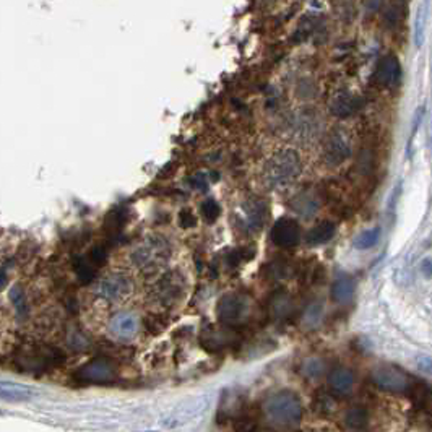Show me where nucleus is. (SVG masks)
<instances>
[{
  "label": "nucleus",
  "mask_w": 432,
  "mask_h": 432,
  "mask_svg": "<svg viewBox=\"0 0 432 432\" xmlns=\"http://www.w3.org/2000/svg\"><path fill=\"white\" fill-rule=\"evenodd\" d=\"M379 237H381V229L372 228L359 234L353 244H355V247L359 249V251H367V249H372L376 246L379 242Z\"/></svg>",
  "instance_id": "nucleus-27"
},
{
  "label": "nucleus",
  "mask_w": 432,
  "mask_h": 432,
  "mask_svg": "<svg viewBox=\"0 0 432 432\" xmlns=\"http://www.w3.org/2000/svg\"><path fill=\"white\" fill-rule=\"evenodd\" d=\"M408 395L414 402L416 407L432 410V388L429 385L413 381V385H411Z\"/></svg>",
  "instance_id": "nucleus-19"
},
{
  "label": "nucleus",
  "mask_w": 432,
  "mask_h": 432,
  "mask_svg": "<svg viewBox=\"0 0 432 432\" xmlns=\"http://www.w3.org/2000/svg\"><path fill=\"white\" fill-rule=\"evenodd\" d=\"M145 325H147V329L152 332L153 335H158V333H161L166 329L168 322L161 320V315H150L148 319L145 320Z\"/></svg>",
  "instance_id": "nucleus-33"
},
{
  "label": "nucleus",
  "mask_w": 432,
  "mask_h": 432,
  "mask_svg": "<svg viewBox=\"0 0 432 432\" xmlns=\"http://www.w3.org/2000/svg\"><path fill=\"white\" fill-rule=\"evenodd\" d=\"M130 289V281L124 275H109L104 278L100 286H98V293L101 298L107 301H116L122 296H126Z\"/></svg>",
  "instance_id": "nucleus-13"
},
{
  "label": "nucleus",
  "mask_w": 432,
  "mask_h": 432,
  "mask_svg": "<svg viewBox=\"0 0 432 432\" xmlns=\"http://www.w3.org/2000/svg\"><path fill=\"white\" fill-rule=\"evenodd\" d=\"M416 364H418V367L421 369V371H424L426 374L432 376V356L421 355L418 356V359H416Z\"/></svg>",
  "instance_id": "nucleus-35"
},
{
  "label": "nucleus",
  "mask_w": 432,
  "mask_h": 432,
  "mask_svg": "<svg viewBox=\"0 0 432 432\" xmlns=\"http://www.w3.org/2000/svg\"><path fill=\"white\" fill-rule=\"evenodd\" d=\"M7 281H8L7 272H5V268H0V289H2L4 286L7 284Z\"/></svg>",
  "instance_id": "nucleus-37"
},
{
  "label": "nucleus",
  "mask_w": 432,
  "mask_h": 432,
  "mask_svg": "<svg viewBox=\"0 0 432 432\" xmlns=\"http://www.w3.org/2000/svg\"><path fill=\"white\" fill-rule=\"evenodd\" d=\"M10 301H12V304L15 307V310H17V315L20 319H23L28 314V304H26V296L25 291L20 284L12 286V289H10Z\"/></svg>",
  "instance_id": "nucleus-28"
},
{
  "label": "nucleus",
  "mask_w": 432,
  "mask_h": 432,
  "mask_svg": "<svg viewBox=\"0 0 432 432\" xmlns=\"http://www.w3.org/2000/svg\"><path fill=\"white\" fill-rule=\"evenodd\" d=\"M88 260H90V263L93 265V267H100V265H104V262H106V260H107L106 249L95 247L90 252V257H88Z\"/></svg>",
  "instance_id": "nucleus-34"
},
{
  "label": "nucleus",
  "mask_w": 432,
  "mask_h": 432,
  "mask_svg": "<svg viewBox=\"0 0 432 432\" xmlns=\"http://www.w3.org/2000/svg\"><path fill=\"white\" fill-rule=\"evenodd\" d=\"M15 366L22 372L43 374L65 362V355L59 348L49 345H23L13 356Z\"/></svg>",
  "instance_id": "nucleus-2"
},
{
  "label": "nucleus",
  "mask_w": 432,
  "mask_h": 432,
  "mask_svg": "<svg viewBox=\"0 0 432 432\" xmlns=\"http://www.w3.org/2000/svg\"><path fill=\"white\" fill-rule=\"evenodd\" d=\"M322 315V306L320 304H312L307 307V310L304 312V324L307 327H315L317 322L320 320Z\"/></svg>",
  "instance_id": "nucleus-31"
},
{
  "label": "nucleus",
  "mask_w": 432,
  "mask_h": 432,
  "mask_svg": "<svg viewBox=\"0 0 432 432\" xmlns=\"http://www.w3.org/2000/svg\"><path fill=\"white\" fill-rule=\"evenodd\" d=\"M329 385L333 392L348 393L355 385V374L348 367H335L329 374Z\"/></svg>",
  "instance_id": "nucleus-16"
},
{
  "label": "nucleus",
  "mask_w": 432,
  "mask_h": 432,
  "mask_svg": "<svg viewBox=\"0 0 432 432\" xmlns=\"http://www.w3.org/2000/svg\"><path fill=\"white\" fill-rule=\"evenodd\" d=\"M355 296V280L348 275H341L335 281H333L330 289V298L333 303L336 304H346L350 303Z\"/></svg>",
  "instance_id": "nucleus-15"
},
{
  "label": "nucleus",
  "mask_w": 432,
  "mask_h": 432,
  "mask_svg": "<svg viewBox=\"0 0 432 432\" xmlns=\"http://www.w3.org/2000/svg\"><path fill=\"white\" fill-rule=\"evenodd\" d=\"M265 275L270 280H286L291 278V275H294L293 267L286 260H273L267 265L265 268Z\"/></svg>",
  "instance_id": "nucleus-23"
},
{
  "label": "nucleus",
  "mask_w": 432,
  "mask_h": 432,
  "mask_svg": "<svg viewBox=\"0 0 432 432\" xmlns=\"http://www.w3.org/2000/svg\"><path fill=\"white\" fill-rule=\"evenodd\" d=\"M263 414L277 429H294L303 419V403L298 395L289 390L277 392L263 402Z\"/></svg>",
  "instance_id": "nucleus-1"
},
{
  "label": "nucleus",
  "mask_w": 432,
  "mask_h": 432,
  "mask_svg": "<svg viewBox=\"0 0 432 432\" xmlns=\"http://www.w3.org/2000/svg\"><path fill=\"white\" fill-rule=\"evenodd\" d=\"M351 156V145L350 138L345 130L336 129L329 135L324 147V158L325 163L330 166H340Z\"/></svg>",
  "instance_id": "nucleus-7"
},
{
  "label": "nucleus",
  "mask_w": 432,
  "mask_h": 432,
  "mask_svg": "<svg viewBox=\"0 0 432 432\" xmlns=\"http://www.w3.org/2000/svg\"><path fill=\"white\" fill-rule=\"evenodd\" d=\"M291 207H293V210L296 213H299V215L310 216L319 210V202H317L314 197H310L307 194H301L296 197V199H293V202H291Z\"/></svg>",
  "instance_id": "nucleus-22"
},
{
  "label": "nucleus",
  "mask_w": 432,
  "mask_h": 432,
  "mask_svg": "<svg viewBox=\"0 0 432 432\" xmlns=\"http://www.w3.org/2000/svg\"><path fill=\"white\" fill-rule=\"evenodd\" d=\"M246 216L249 229H260L267 218V207L262 202L254 200L246 207Z\"/></svg>",
  "instance_id": "nucleus-20"
},
{
  "label": "nucleus",
  "mask_w": 432,
  "mask_h": 432,
  "mask_svg": "<svg viewBox=\"0 0 432 432\" xmlns=\"http://www.w3.org/2000/svg\"><path fill=\"white\" fill-rule=\"evenodd\" d=\"M182 291H184V283H182L181 275L178 273L164 275L156 286V294L159 296L161 303L166 306L174 304L182 296Z\"/></svg>",
  "instance_id": "nucleus-11"
},
{
  "label": "nucleus",
  "mask_w": 432,
  "mask_h": 432,
  "mask_svg": "<svg viewBox=\"0 0 432 432\" xmlns=\"http://www.w3.org/2000/svg\"><path fill=\"white\" fill-rule=\"evenodd\" d=\"M34 390L26 385L12 384V382H0V398L7 402H26L33 397Z\"/></svg>",
  "instance_id": "nucleus-18"
},
{
  "label": "nucleus",
  "mask_w": 432,
  "mask_h": 432,
  "mask_svg": "<svg viewBox=\"0 0 432 432\" xmlns=\"http://www.w3.org/2000/svg\"><path fill=\"white\" fill-rule=\"evenodd\" d=\"M237 341V333L231 327L223 325L221 329H210L204 330L200 336V343L204 350L208 353H218L226 350L228 346H233Z\"/></svg>",
  "instance_id": "nucleus-9"
},
{
  "label": "nucleus",
  "mask_w": 432,
  "mask_h": 432,
  "mask_svg": "<svg viewBox=\"0 0 432 432\" xmlns=\"http://www.w3.org/2000/svg\"><path fill=\"white\" fill-rule=\"evenodd\" d=\"M74 268L77 273V280L80 281V284H90L96 277V268L93 267L88 258H81V257L75 258Z\"/></svg>",
  "instance_id": "nucleus-24"
},
{
  "label": "nucleus",
  "mask_w": 432,
  "mask_h": 432,
  "mask_svg": "<svg viewBox=\"0 0 432 432\" xmlns=\"http://www.w3.org/2000/svg\"><path fill=\"white\" fill-rule=\"evenodd\" d=\"M220 205L216 204L215 200H207L204 205H202V215H204V218L207 221L213 223L216 220L218 216H220Z\"/></svg>",
  "instance_id": "nucleus-32"
},
{
  "label": "nucleus",
  "mask_w": 432,
  "mask_h": 432,
  "mask_svg": "<svg viewBox=\"0 0 432 432\" xmlns=\"http://www.w3.org/2000/svg\"><path fill=\"white\" fill-rule=\"evenodd\" d=\"M367 419H369V413H367V410L362 407H355V408L348 410V413L345 416L346 426L353 431H359L362 428H366Z\"/></svg>",
  "instance_id": "nucleus-25"
},
{
  "label": "nucleus",
  "mask_w": 432,
  "mask_h": 432,
  "mask_svg": "<svg viewBox=\"0 0 432 432\" xmlns=\"http://www.w3.org/2000/svg\"><path fill=\"white\" fill-rule=\"evenodd\" d=\"M251 314V299L242 293H226L216 306V315L223 325L237 329Z\"/></svg>",
  "instance_id": "nucleus-5"
},
{
  "label": "nucleus",
  "mask_w": 432,
  "mask_h": 432,
  "mask_svg": "<svg viewBox=\"0 0 432 432\" xmlns=\"http://www.w3.org/2000/svg\"><path fill=\"white\" fill-rule=\"evenodd\" d=\"M301 372H303L304 377L315 381L325 372V362L320 358H307L301 366Z\"/></svg>",
  "instance_id": "nucleus-26"
},
{
  "label": "nucleus",
  "mask_w": 432,
  "mask_h": 432,
  "mask_svg": "<svg viewBox=\"0 0 432 432\" xmlns=\"http://www.w3.org/2000/svg\"><path fill=\"white\" fill-rule=\"evenodd\" d=\"M335 233H336V226L333 225L332 221H320L319 225L310 228L309 233L306 234V242L312 247L322 246V244L332 241Z\"/></svg>",
  "instance_id": "nucleus-17"
},
{
  "label": "nucleus",
  "mask_w": 432,
  "mask_h": 432,
  "mask_svg": "<svg viewBox=\"0 0 432 432\" xmlns=\"http://www.w3.org/2000/svg\"><path fill=\"white\" fill-rule=\"evenodd\" d=\"M296 310H298L296 301L293 296L286 293V291L273 293L272 298L268 299V314L275 320H289L291 317L296 314Z\"/></svg>",
  "instance_id": "nucleus-10"
},
{
  "label": "nucleus",
  "mask_w": 432,
  "mask_h": 432,
  "mask_svg": "<svg viewBox=\"0 0 432 432\" xmlns=\"http://www.w3.org/2000/svg\"><path fill=\"white\" fill-rule=\"evenodd\" d=\"M109 332L112 333V336L116 340L121 341H129L137 335L138 332V322L133 315L130 314H121L116 315L111 320V325H109Z\"/></svg>",
  "instance_id": "nucleus-14"
},
{
  "label": "nucleus",
  "mask_w": 432,
  "mask_h": 432,
  "mask_svg": "<svg viewBox=\"0 0 432 432\" xmlns=\"http://www.w3.org/2000/svg\"><path fill=\"white\" fill-rule=\"evenodd\" d=\"M356 107V101L348 95V93H340L330 104V111L335 117H348L351 116Z\"/></svg>",
  "instance_id": "nucleus-21"
},
{
  "label": "nucleus",
  "mask_w": 432,
  "mask_h": 432,
  "mask_svg": "<svg viewBox=\"0 0 432 432\" xmlns=\"http://www.w3.org/2000/svg\"><path fill=\"white\" fill-rule=\"evenodd\" d=\"M423 272H424V275H428V277H432V263L431 262L423 263Z\"/></svg>",
  "instance_id": "nucleus-38"
},
{
  "label": "nucleus",
  "mask_w": 432,
  "mask_h": 432,
  "mask_svg": "<svg viewBox=\"0 0 432 432\" xmlns=\"http://www.w3.org/2000/svg\"><path fill=\"white\" fill-rule=\"evenodd\" d=\"M148 432H152V431H148Z\"/></svg>",
  "instance_id": "nucleus-39"
},
{
  "label": "nucleus",
  "mask_w": 432,
  "mask_h": 432,
  "mask_svg": "<svg viewBox=\"0 0 432 432\" xmlns=\"http://www.w3.org/2000/svg\"><path fill=\"white\" fill-rule=\"evenodd\" d=\"M301 171H303V163H301L299 155L289 148L281 150V152L272 155V158L263 164V184L272 187V189L283 187L298 178Z\"/></svg>",
  "instance_id": "nucleus-3"
},
{
  "label": "nucleus",
  "mask_w": 432,
  "mask_h": 432,
  "mask_svg": "<svg viewBox=\"0 0 432 432\" xmlns=\"http://www.w3.org/2000/svg\"><path fill=\"white\" fill-rule=\"evenodd\" d=\"M272 242L280 249H293L301 242V228L291 218H280L270 233Z\"/></svg>",
  "instance_id": "nucleus-8"
},
{
  "label": "nucleus",
  "mask_w": 432,
  "mask_h": 432,
  "mask_svg": "<svg viewBox=\"0 0 432 432\" xmlns=\"http://www.w3.org/2000/svg\"><path fill=\"white\" fill-rule=\"evenodd\" d=\"M424 34H426V10L424 7H419L418 15H416V25H414L416 46H423Z\"/></svg>",
  "instance_id": "nucleus-30"
},
{
  "label": "nucleus",
  "mask_w": 432,
  "mask_h": 432,
  "mask_svg": "<svg viewBox=\"0 0 432 432\" xmlns=\"http://www.w3.org/2000/svg\"><path fill=\"white\" fill-rule=\"evenodd\" d=\"M119 366L116 359L109 356H98L83 364L74 372V381L85 385H106L116 382Z\"/></svg>",
  "instance_id": "nucleus-4"
},
{
  "label": "nucleus",
  "mask_w": 432,
  "mask_h": 432,
  "mask_svg": "<svg viewBox=\"0 0 432 432\" xmlns=\"http://www.w3.org/2000/svg\"><path fill=\"white\" fill-rule=\"evenodd\" d=\"M376 80L382 86H395L402 77V67L395 55H385L377 64L376 69Z\"/></svg>",
  "instance_id": "nucleus-12"
},
{
  "label": "nucleus",
  "mask_w": 432,
  "mask_h": 432,
  "mask_svg": "<svg viewBox=\"0 0 432 432\" xmlns=\"http://www.w3.org/2000/svg\"><path fill=\"white\" fill-rule=\"evenodd\" d=\"M335 402L330 397L329 393L322 392L320 395H317V398L314 400V410L319 411L320 414H330L333 410H335Z\"/></svg>",
  "instance_id": "nucleus-29"
},
{
  "label": "nucleus",
  "mask_w": 432,
  "mask_h": 432,
  "mask_svg": "<svg viewBox=\"0 0 432 432\" xmlns=\"http://www.w3.org/2000/svg\"><path fill=\"white\" fill-rule=\"evenodd\" d=\"M181 226L182 228H190V226H195V216L192 215L190 211H182L181 213Z\"/></svg>",
  "instance_id": "nucleus-36"
},
{
  "label": "nucleus",
  "mask_w": 432,
  "mask_h": 432,
  "mask_svg": "<svg viewBox=\"0 0 432 432\" xmlns=\"http://www.w3.org/2000/svg\"><path fill=\"white\" fill-rule=\"evenodd\" d=\"M371 381L379 390L388 393H405L410 392L413 379L407 372L397 366H377L372 369Z\"/></svg>",
  "instance_id": "nucleus-6"
}]
</instances>
